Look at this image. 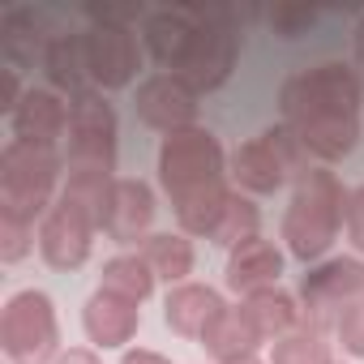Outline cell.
<instances>
[{"instance_id":"obj_1","label":"cell","mask_w":364,"mask_h":364,"mask_svg":"<svg viewBox=\"0 0 364 364\" xmlns=\"http://www.w3.org/2000/svg\"><path fill=\"white\" fill-rule=\"evenodd\" d=\"M146 43L189 90H215L240 56L236 9H159L146 18Z\"/></svg>"},{"instance_id":"obj_2","label":"cell","mask_w":364,"mask_h":364,"mask_svg":"<svg viewBox=\"0 0 364 364\" xmlns=\"http://www.w3.org/2000/svg\"><path fill=\"white\" fill-rule=\"evenodd\" d=\"M360 73L347 65H317L283 82L279 107L283 124L300 137V146L317 159H343L360 137Z\"/></svg>"},{"instance_id":"obj_3","label":"cell","mask_w":364,"mask_h":364,"mask_svg":"<svg viewBox=\"0 0 364 364\" xmlns=\"http://www.w3.org/2000/svg\"><path fill=\"white\" fill-rule=\"evenodd\" d=\"M159 176L163 189L176 206V219L189 236H206L219 228L232 189H228V167H223V146L215 141L210 129H176L167 133L159 150Z\"/></svg>"},{"instance_id":"obj_4","label":"cell","mask_w":364,"mask_h":364,"mask_svg":"<svg viewBox=\"0 0 364 364\" xmlns=\"http://www.w3.org/2000/svg\"><path fill=\"white\" fill-rule=\"evenodd\" d=\"M347 219V193L334 171H304L283 215V240L300 262H317Z\"/></svg>"},{"instance_id":"obj_5","label":"cell","mask_w":364,"mask_h":364,"mask_svg":"<svg viewBox=\"0 0 364 364\" xmlns=\"http://www.w3.org/2000/svg\"><path fill=\"white\" fill-rule=\"evenodd\" d=\"M56 180H60L56 150L9 141L5 154H0V215L35 228V215H43V210L56 206L52 202Z\"/></svg>"},{"instance_id":"obj_6","label":"cell","mask_w":364,"mask_h":364,"mask_svg":"<svg viewBox=\"0 0 364 364\" xmlns=\"http://www.w3.org/2000/svg\"><path fill=\"white\" fill-rule=\"evenodd\" d=\"M56 313L43 291H18L0 313V347L14 364H48L56 355Z\"/></svg>"},{"instance_id":"obj_7","label":"cell","mask_w":364,"mask_h":364,"mask_svg":"<svg viewBox=\"0 0 364 364\" xmlns=\"http://www.w3.org/2000/svg\"><path fill=\"white\" fill-rule=\"evenodd\" d=\"M304 154H309V150L300 146V137H296L287 124H279V129H266L262 137L236 146V154H232V176L240 180L249 193H274L287 176H296V171L304 167ZM300 176H304V171H300Z\"/></svg>"},{"instance_id":"obj_8","label":"cell","mask_w":364,"mask_h":364,"mask_svg":"<svg viewBox=\"0 0 364 364\" xmlns=\"http://www.w3.org/2000/svg\"><path fill=\"white\" fill-rule=\"evenodd\" d=\"M69 171H103L116 167V112L103 95H77L69 103Z\"/></svg>"},{"instance_id":"obj_9","label":"cell","mask_w":364,"mask_h":364,"mask_svg":"<svg viewBox=\"0 0 364 364\" xmlns=\"http://www.w3.org/2000/svg\"><path fill=\"white\" fill-rule=\"evenodd\" d=\"M95 228H99L95 210L82 206L77 198L60 193L56 206L43 215V228H39V253H43V262L56 266V270H77L90 257Z\"/></svg>"},{"instance_id":"obj_10","label":"cell","mask_w":364,"mask_h":364,"mask_svg":"<svg viewBox=\"0 0 364 364\" xmlns=\"http://www.w3.org/2000/svg\"><path fill=\"white\" fill-rule=\"evenodd\" d=\"M82 43H86V69H90L95 86L120 90V86L133 82V73L141 65V52H137V39H133L129 26L95 22L90 31H82Z\"/></svg>"},{"instance_id":"obj_11","label":"cell","mask_w":364,"mask_h":364,"mask_svg":"<svg viewBox=\"0 0 364 364\" xmlns=\"http://www.w3.org/2000/svg\"><path fill=\"white\" fill-rule=\"evenodd\" d=\"M300 296H304V317H313V330H317L334 309H347L364 296V262L355 257L321 262L300 279Z\"/></svg>"},{"instance_id":"obj_12","label":"cell","mask_w":364,"mask_h":364,"mask_svg":"<svg viewBox=\"0 0 364 364\" xmlns=\"http://www.w3.org/2000/svg\"><path fill=\"white\" fill-rule=\"evenodd\" d=\"M137 116L150 124V129H189L193 116H198V90H189L176 73H154L137 86V99H133Z\"/></svg>"},{"instance_id":"obj_13","label":"cell","mask_w":364,"mask_h":364,"mask_svg":"<svg viewBox=\"0 0 364 364\" xmlns=\"http://www.w3.org/2000/svg\"><path fill=\"white\" fill-rule=\"evenodd\" d=\"M65 133H69V103H60V95L52 90H26L14 112V141L52 150Z\"/></svg>"},{"instance_id":"obj_14","label":"cell","mask_w":364,"mask_h":364,"mask_svg":"<svg viewBox=\"0 0 364 364\" xmlns=\"http://www.w3.org/2000/svg\"><path fill=\"white\" fill-rule=\"evenodd\" d=\"M150 219H154V193H150V185H141V180H116L103 232L112 240H120V245H133V240H146Z\"/></svg>"},{"instance_id":"obj_15","label":"cell","mask_w":364,"mask_h":364,"mask_svg":"<svg viewBox=\"0 0 364 364\" xmlns=\"http://www.w3.org/2000/svg\"><path fill=\"white\" fill-rule=\"evenodd\" d=\"M163 309H167V326L176 334H185V338H202L215 326V317L228 313L223 296L215 287H202V283H180V287H171Z\"/></svg>"},{"instance_id":"obj_16","label":"cell","mask_w":364,"mask_h":364,"mask_svg":"<svg viewBox=\"0 0 364 364\" xmlns=\"http://www.w3.org/2000/svg\"><path fill=\"white\" fill-rule=\"evenodd\" d=\"M279 274H283V253L262 236L236 245L232 257H228V287L232 291H245V296L266 291V287L279 283Z\"/></svg>"},{"instance_id":"obj_17","label":"cell","mask_w":364,"mask_h":364,"mask_svg":"<svg viewBox=\"0 0 364 364\" xmlns=\"http://www.w3.org/2000/svg\"><path fill=\"white\" fill-rule=\"evenodd\" d=\"M52 39H56V35H48V22H43L35 9H9L5 22H0V52L9 56L14 69L43 65Z\"/></svg>"},{"instance_id":"obj_18","label":"cell","mask_w":364,"mask_h":364,"mask_svg":"<svg viewBox=\"0 0 364 364\" xmlns=\"http://www.w3.org/2000/svg\"><path fill=\"white\" fill-rule=\"evenodd\" d=\"M82 321H86L90 343H99V347H120V343H129V338L137 334L141 313H137V304H133V300L112 296V291H103V287H99V291L90 296V304H86Z\"/></svg>"},{"instance_id":"obj_19","label":"cell","mask_w":364,"mask_h":364,"mask_svg":"<svg viewBox=\"0 0 364 364\" xmlns=\"http://www.w3.org/2000/svg\"><path fill=\"white\" fill-rule=\"evenodd\" d=\"M240 313H245V321L253 326V334H257L262 343H279V338H283V334H291V330H296V321H300L296 300H291L287 291H274V287L245 296Z\"/></svg>"},{"instance_id":"obj_20","label":"cell","mask_w":364,"mask_h":364,"mask_svg":"<svg viewBox=\"0 0 364 364\" xmlns=\"http://www.w3.org/2000/svg\"><path fill=\"white\" fill-rule=\"evenodd\" d=\"M202 347L219 360V364H236V360H253V351L262 347V338L253 334V326L245 321L240 309H228L215 317V326L202 334Z\"/></svg>"},{"instance_id":"obj_21","label":"cell","mask_w":364,"mask_h":364,"mask_svg":"<svg viewBox=\"0 0 364 364\" xmlns=\"http://www.w3.org/2000/svg\"><path fill=\"white\" fill-rule=\"evenodd\" d=\"M43 69H48V82L60 86V90H69L73 99L86 95L82 86L90 82V69H86V43H82V35H56L52 48H48V56H43Z\"/></svg>"},{"instance_id":"obj_22","label":"cell","mask_w":364,"mask_h":364,"mask_svg":"<svg viewBox=\"0 0 364 364\" xmlns=\"http://www.w3.org/2000/svg\"><path fill=\"white\" fill-rule=\"evenodd\" d=\"M141 257H146V266L154 270V279H167V283H180V279L193 270V245H189L185 236H171V232L146 236Z\"/></svg>"},{"instance_id":"obj_23","label":"cell","mask_w":364,"mask_h":364,"mask_svg":"<svg viewBox=\"0 0 364 364\" xmlns=\"http://www.w3.org/2000/svg\"><path fill=\"white\" fill-rule=\"evenodd\" d=\"M99 287L112 291V296H124V300L141 304V300L154 291V270L146 266V257L120 253V257H112V262L103 266V283H99Z\"/></svg>"},{"instance_id":"obj_24","label":"cell","mask_w":364,"mask_h":364,"mask_svg":"<svg viewBox=\"0 0 364 364\" xmlns=\"http://www.w3.org/2000/svg\"><path fill=\"white\" fill-rule=\"evenodd\" d=\"M270 364H330V351H326V343H321L317 330L296 326L291 334H283V338L274 343Z\"/></svg>"},{"instance_id":"obj_25","label":"cell","mask_w":364,"mask_h":364,"mask_svg":"<svg viewBox=\"0 0 364 364\" xmlns=\"http://www.w3.org/2000/svg\"><path fill=\"white\" fill-rule=\"evenodd\" d=\"M253 236H257V206L232 193V202H228V210H223L219 228L210 232V240H215V245L236 249V245H245V240H253Z\"/></svg>"},{"instance_id":"obj_26","label":"cell","mask_w":364,"mask_h":364,"mask_svg":"<svg viewBox=\"0 0 364 364\" xmlns=\"http://www.w3.org/2000/svg\"><path fill=\"white\" fill-rule=\"evenodd\" d=\"M313 22H317V14L304 9V5H274V9H270V26H274L283 39H300Z\"/></svg>"},{"instance_id":"obj_27","label":"cell","mask_w":364,"mask_h":364,"mask_svg":"<svg viewBox=\"0 0 364 364\" xmlns=\"http://www.w3.org/2000/svg\"><path fill=\"white\" fill-rule=\"evenodd\" d=\"M31 236H35L31 223H18V219L0 215V257H5V262H22L26 249H31Z\"/></svg>"},{"instance_id":"obj_28","label":"cell","mask_w":364,"mask_h":364,"mask_svg":"<svg viewBox=\"0 0 364 364\" xmlns=\"http://www.w3.org/2000/svg\"><path fill=\"white\" fill-rule=\"evenodd\" d=\"M338 338L351 355H364V300H355L338 313Z\"/></svg>"},{"instance_id":"obj_29","label":"cell","mask_w":364,"mask_h":364,"mask_svg":"<svg viewBox=\"0 0 364 364\" xmlns=\"http://www.w3.org/2000/svg\"><path fill=\"white\" fill-rule=\"evenodd\" d=\"M347 236H351V245L364 253V185L347 198Z\"/></svg>"},{"instance_id":"obj_30","label":"cell","mask_w":364,"mask_h":364,"mask_svg":"<svg viewBox=\"0 0 364 364\" xmlns=\"http://www.w3.org/2000/svg\"><path fill=\"white\" fill-rule=\"evenodd\" d=\"M18 69L14 65H5L0 69V112H18Z\"/></svg>"},{"instance_id":"obj_31","label":"cell","mask_w":364,"mask_h":364,"mask_svg":"<svg viewBox=\"0 0 364 364\" xmlns=\"http://www.w3.org/2000/svg\"><path fill=\"white\" fill-rule=\"evenodd\" d=\"M56 364H103V360H99L95 351H86V347H73V351H65Z\"/></svg>"},{"instance_id":"obj_32","label":"cell","mask_w":364,"mask_h":364,"mask_svg":"<svg viewBox=\"0 0 364 364\" xmlns=\"http://www.w3.org/2000/svg\"><path fill=\"white\" fill-rule=\"evenodd\" d=\"M120 364H167V360H163L159 351H141V347H137V351H129Z\"/></svg>"},{"instance_id":"obj_33","label":"cell","mask_w":364,"mask_h":364,"mask_svg":"<svg viewBox=\"0 0 364 364\" xmlns=\"http://www.w3.org/2000/svg\"><path fill=\"white\" fill-rule=\"evenodd\" d=\"M360 56H364V26H360Z\"/></svg>"},{"instance_id":"obj_34","label":"cell","mask_w":364,"mask_h":364,"mask_svg":"<svg viewBox=\"0 0 364 364\" xmlns=\"http://www.w3.org/2000/svg\"><path fill=\"white\" fill-rule=\"evenodd\" d=\"M236 364H257V360H236Z\"/></svg>"}]
</instances>
